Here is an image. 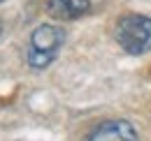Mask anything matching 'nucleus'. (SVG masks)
I'll list each match as a JSON object with an SVG mask.
<instances>
[{
  "label": "nucleus",
  "instance_id": "obj_1",
  "mask_svg": "<svg viewBox=\"0 0 151 141\" xmlns=\"http://www.w3.org/2000/svg\"><path fill=\"white\" fill-rule=\"evenodd\" d=\"M65 42V33L63 28L51 26V23H42L33 30L30 42H28V51H26V60L33 70H44L56 60L58 51Z\"/></svg>",
  "mask_w": 151,
  "mask_h": 141
},
{
  "label": "nucleus",
  "instance_id": "obj_2",
  "mask_svg": "<svg viewBox=\"0 0 151 141\" xmlns=\"http://www.w3.org/2000/svg\"><path fill=\"white\" fill-rule=\"evenodd\" d=\"M116 42L130 56L151 51V19L142 14H126L116 23Z\"/></svg>",
  "mask_w": 151,
  "mask_h": 141
},
{
  "label": "nucleus",
  "instance_id": "obj_3",
  "mask_svg": "<svg viewBox=\"0 0 151 141\" xmlns=\"http://www.w3.org/2000/svg\"><path fill=\"white\" fill-rule=\"evenodd\" d=\"M86 141H139V137H137V130L128 120L116 118V120H107V123L98 125Z\"/></svg>",
  "mask_w": 151,
  "mask_h": 141
},
{
  "label": "nucleus",
  "instance_id": "obj_4",
  "mask_svg": "<svg viewBox=\"0 0 151 141\" xmlns=\"http://www.w3.org/2000/svg\"><path fill=\"white\" fill-rule=\"evenodd\" d=\"M91 9V0H49L47 12L58 21H72Z\"/></svg>",
  "mask_w": 151,
  "mask_h": 141
},
{
  "label": "nucleus",
  "instance_id": "obj_5",
  "mask_svg": "<svg viewBox=\"0 0 151 141\" xmlns=\"http://www.w3.org/2000/svg\"><path fill=\"white\" fill-rule=\"evenodd\" d=\"M0 33H2V21H0Z\"/></svg>",
  "mask_w": 151,
  "mask_h": 141
},
{
  "label": "nucleus",
  "instance_id": "obj_6",
  "mask_svg": "<svg viewBox=\"0 0 151 141\" xmlns=\"http://www.w3.org/2000/svg\"><path fill=\"white\" fill-rule=\"evenodd\" d=\"M0 2H2V0H0Z\"/></svg>",
  "mask_w": 151,
  "mask_h": 141
}]
</instances>
